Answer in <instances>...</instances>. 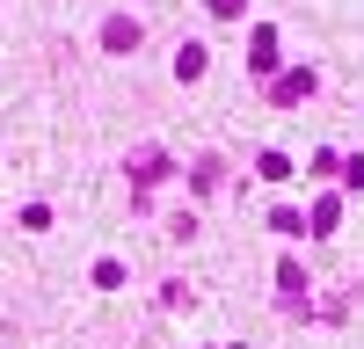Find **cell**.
I'll use <instances>...</instances> for the list:
<instances>
[{"label":"cell","mask_w":364,"mask_h":349,"mask_svg":"<svg viewBox=\"0 0 364 349\" xmlns=\"http://www.w3.org/2000/svg\"><path fill=\"white\" fill-rule=\"evenodd\" d=\"M190 189H197V196H211V189H219V153H204V160L190 167Z\"/></svg>","instance_id":"cell-4"},{"label":"cell","mask_w":364,"mask_h":349,"mask_svg":"<svg viewBox=\"0 0 364 349\" xmlns=\"http://www.w3.org/2000/svg\"><path fill=\"white\" fill-rule=\"evenodd\" d=\"M204 73V44H182V58H175V80H197Z\"/></svg>","instance_id":"cell-5"},{"label":"cell","mask_w":364,"mask_h":349,"mask_svg":"<svg viewBox=\"0 0 364 349\" xmlns=\"http://www.w3.org/2000/svg\"><path fill=\"white\" fill-rule=\"evenodd\" d=\"M102 44H109V51H132V44H139V22H132V15H109V22H102Z\"/></svg>","instance_id":"cell-2"},{"label":"cell","mask_w":364,"mask_h":349,"mask_svg":"<svg viewBox=\"0 0 364 349\" xmlns=\"http://www.w3.org/2000/svg\"><path fill=\"white\" fill-rule=\"evenodd\" d=\"M204 8H211V15H219V22H233L240 8H248V0H204Z\"/></svg>","instance_id":"cell-6"},{"label":"cell","mask_w":364,"mask_h":349,"mask_svg":"<svg viewBox=\"0 0 364 349\" xmlns=\"http://www.w3.org/2000/svg\"><path fill=\"white\" fill-rule=\"evenodd\" d=\"M168 174H175V160H168V153H132V182H139V196L154 189V182H168Z\"/></svg>","instance_id":"cell-1"},{"label":"cell","mask_w":364,"mask_h":349,"mask_svg":"<svg viewBox=\"0 0 364 349\" xmlns=\"http://www.w3.org/2000/svg\"><path fill=\"white\" fill-rule=\"evenodd\" d=\"M255 73H277V29H255V58H248Z\"/></svg>","instance_id":"cell-3"}]
</instances>
